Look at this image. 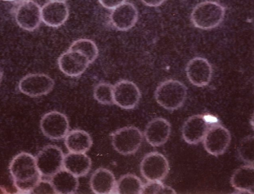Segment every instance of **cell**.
Masks as SVG:
<instances>
[{"label": "cell", "mask_w": 254, "mask_h": 194, "mask_svg": "<svg viewBox=\"0 0 254 194\" xmlns=\"http://www.w3.org/2000/svg\"><path fill=\"white\" fill-rule=\"evenodd\" d=\"M9 170L14 185L20 192L31 193L41 180L35 158L27 152L16 155L10 162Z\"/></svg>", "instance_id": "6da1fadb"}, {"label": "cell", "mask_w": 254, "mask_h": 194, "mask_svg": "<svg viewBox=\"0 0 254 194\" xmlns=\"http://www.w3.org/2000/svg\"><path fill=\"white\" fill-rule=\"evenodd\" d=\"M188 89L181 81L167 79L161 82L155 92V99L163 108L173 111L180 108L187 99Z\"/></svg>", "instance_id": "7a4b0ae2"}, {"label": "cell", "mask_w": 254, "mask_h": 194, "mask_svg": "<svg viewBox=\"0 0 254 194\" xmlns=\"http://www.w3.org/2000/svg\"><path fill=\"white\" fill-rule=\"evenodd\" d=\"M225 7L214 1H204L193 8L190 19L194 27L203 30L211 29L218 26L223 21Z\"/></svg>", "instance_id": "3957f363"}, {"label": "cell", "mask_w": 254, "mask_h": 194, "mask_svg": "<svg viewBox=\"0 0 254 194\" xmlns=\"http://www.w3.org/2000/svg\"><path fill=\"white\" fill-rule=\"evenodd\" d=\"M218 120L210 115H195L184 123L182 129L183 138L189 144H196L203 140L209 128Z\"/></svg>", "instance_id": "277c9868"}, {"label": "cell", "mask_w": 254, "mask_h": 194, "mask_svg": "<svg viewBox=\"0 0 254 194\" xmlns=\"http://www.w3.org/2000/svg\"><path fill=\"white\" fill-rule=\"evenodd\" d=\"M112 144L119 153L127 155L135 153L141 145L143 135L133 126L125 127L115 131L111 135Z\"/></svg>", "instance_id": "5b68a950"}, {"label": "cell", "mask_w": 254, "mask_h": 194, "mask_svg": "<svg viewBox=\"0 0 254 194\" xmlns=\"http://www.w3.org/2000/svg\"><path fill=\"white\" fill-rule=\"evenodd\" d=\"M64 154L55 145L45 146L35 157L36 165L42 176L51 178L63 169Z\"/></svg>", "instance_id": "8992f818"}, {"label": "cell", "mask_w": 254, "mask_h": 194, "mask_svg": "<svg viewBox=\"0 0 254 194\" xmlns=\"http://www.w3.org/2000/svg\"><path fill=\"white\" fill-rule=\"evenodd\" d=\"M142 177L148 181H162L167 176L170 166L168 160L158 152L146 154L140 165Z\"/></svg>", "instance_id": "52a82bcc"}, {"label": "cell", "mask_w": 254, "mask_h": 194, "mask_svg": "<svg viewBox=\"0 0 254 194\" xmlns=\"http://www.w3.org/2000/svg\"><path fill=\"white\" fill-rule=\"evenodd\" d=\"M231 140V135L229 130L218 123L209 128L203 139V143L208 153L218 156L226 152Z\"/></svg>", "instance_id": "ba28073f"}, {"label": "cell", "mask_w": 254, "mask_h": 194, "mask_svg": "<svg viewBox=\"0 0 254 194\" xmlns=\"http://www.w3.org/2000/svg\"><path fill=\"white\" fill-rule=\"evenodd\" d=\"M54 85V80L48 75L33 73L26 75L20 80L18 89L24 94L35 97L49 93Z\"/></svg>", "instance_id": "9c48e42d"}, {"label": "cell", "mask_w": 254, "mask_h": 194, "mask_svg": "<svg viewBox=\"0 0 254 194\" xmlns=\"http://www.w3.org/2000/svg\"><path fill=\"white\" fill-rule=\"evenodd\" d=\"M43 133L51 139L59 140L64 137L68 132L69 123L66 116L58 111L45 114L40 121Z\"/></svg>", "instance_id": "30bf717a"}, {"label": "cell", "mask_w": 254, "mask_h": 194, "mask_svg": "<svg viewBox=\"0 0 254 194\" xmlns=\"http://www.w3.org/2000/svg\"><path fill=\"white\" fill-rule=\"evenodd\" d=\"M113 96L114 104L123 109H131L139 103L141 93L134 83L122 80L113 86Z\"/></svg>", "instance_id": "8fae6325"}, {"label": "cell", "mask_w": 254, "mask_h": 194, "mask_svg": "<svg viewBox=\"0 0 254 194\" xmlns=\"http://www.w3.org/2000/svg\"><path fill=\"white\" fill-rule=\"evenodd\" d=\"M41 8L32 0H25L16 10L15 20L22 29L32 31L37 29L40 24Z\"/></svg>", "instance_id": "7c38bea8"}, {"label": "cell", "mask_w": 254, "mask_h": 194, "mask_svg": "<svg viewBox=\"0 0 254 194\" xmlns=\"http://www.w3.org/2000/svg\"><path fill=\"white\" fill-rule=\"evenodd\" d=\"M186 72L190 82L197 87L208 85L212 76V67L205 58L196 57L190 60L186 66Z\"/></svg>", "instance_id": "4fadbf2b"}, {"label": "cell", "mask_w": 254, "mask_h": 194, "mask_svg": "<svg viewBox=\"0 0 254 194\" xmlns=\"http://www.w3.org/2000/svg\"><path fill=\"white\" fill-rule=\"evenodd\" d=\"M58 63L60 69L70 77L80 75L90 64L84 55L69 49L59 57Z\"/></svg>", "instance_id": "5bb4252c"}, {"label": "cell", "mask_w": 254, "mask_h": 194, "mask_svg": "<svg viewBox=\"0 0 254 194\" xmlns=\"http://www.w3.org/2000/svg\"><path fill=\"white\" fill-rule=\"evenodd\" d=\"M138 16L137 10L134 4L126 1L113 9L110 18L116 29L127 31L135 25Z\"/></svg>", "instance_id": "9a60e30c"}, {"label": "cell", "mask_w": 254, "mask_h": 194, "mask_svg": "<svg viewBox=\"0 0 254 194\" xmlns=\"http://www.w3.org/2000/svg\"><path fill=\"white\" fill-rule=\"evenodd\" d=\"M171 131L170 123L163 118L151 120L146 126L144 134L146 141L153 147H159L168 140Z\"/></svg>", "instance_id": "2e32d148"}, {"label": "cell", "mask_w": 254, "mask_h": 194, "mask_svg": "<svg viewBox=\"0 0 254 194\" xmlns=\"http://www.w3.org/2000/svg\"><path fill=\"white\" fill-rule=\"evenodd\" d=\"M41 12L42 21L53 27L62 25L69 15L68 8L65 2L50 1L41 7Z\"/></svg>", "instance_id": "e0dca14e"}, {"label": "cell", "mask_w": 254, "mask_h": 194, "mask_svg": "<svg viewBox=\"0 0 254 194\" xmlns=\"http://www.w3.org/2000/svg\"><path fill=\"white\" fill-rule=\"evenodd\" d=\"M230 184L237 194L254 193V166L252 164L243 165L233 173Z\"/></svg>", "instance_id": "ac0fdd59"}, {"label": "cell", "mask_w": 254, "mask_h": 194, "mask_svg": "<svg viewBox=\"0 0 254 194\" xmlns=\"http://www.w3.org/2000/svg\"><path fill=\"white\" fill-rule=\"evenodd\" d=\"M90 185L95 194H115L116 181L115 176L110 170L106 168H98L92 173Z\"/></svg>", "instance_id": "d6986e66"}, {"label": "cell", "mask_w": 254, "mask_h": 194, "mask_svg": "<svg viewBox=\"0 0 254 194\" xmlns=\"http://www.w3.org/2000/svg\"><path fill=\"white\" fill-rule=\"evenodd\" d=\"M91 165L90 158L84 153L69 152L64 156L63 169L76 177L86 175Z\"/></svg>", "instance_id": "ffe728a7"}, {"label": "cell", "mask_w": 254, "mask_h": 194, "mask_svg": "<svg viewBox=\"0 0 254 194\" xmlns=\"http://www.w3.org/2000/svg\"><path fill=\"white\" fill-rule=\"evenodd\" d=\"M65 137L64 144L70 152L84 153L93 144L90 134L83 130H72Z\"/></svg>", "instance_id": "44dd1931"}, {"label": "cell", "mask_w": 254, "mask_h": 194, "mask_svg": "<svg viewBox=\"0 0 254 194\" xmlns=\"http://www.w3.org/2000/svg\"><path fill=\"white\" fill-rule=\"evenodd\" d=\"M50 182L56 193L60 194H74L79 185L77 177L64 169L53 175Z\"/></svg>", "instance_id": "7402d4cb"}, {"label": "cell", "mask_w": 254, "mask_h": 194, "mask_svg": "<svg viewBox=\"0 0 254 194\" xmlns=\"http://www.w3.org/2000/svg\"><path fill=\"white\" fill-rule=\"evenodd\" d=\"M143 185L139 177L132 174H127L116 182L115 194H140Z\"/></svg>", "instance_id": "603a6c76"}, {"label": "cell", "mask_w": 254, "mask_h": 194, "mask_svg": "<svg viewBox=\"0 0 254 194\" xmlns=\"http://www.w3.org/2000/svg\"><path fill=\"white\" fill-rule=\"evenodd\" d=\"M68 49L78 51L84 55L90 64L95 61L98 56L96 45L93 41L88 39H80L74 41Z\"/></svg>", "instance_id": "cb8c5ba5"}, {"label": "cell", "mask_w": 254, "mask_h": 194, "mask_svg": "<svg viewBox=\"0 0 254 194\" xmlns=\"http://www.w3.org/2000/svg\"><path fill=\"white\" fill-rule=\"evenodd\" d=\"M254 137L249 135L244 137L240 142L237 152L239 158L247 164L254 165Z\"/></svg>", "instance_id": "d4e9b609"}, {"label": "cell", "mask_w": 254, "mask_h": 194, "mask_svg": "<svg viewBox=\"0 0 254 194\" xmlns=\"http://www.w3.org/2000/svg\"><path fill=\"white\" fill-rule=\"evenodd\" d=\"M113 86L107 82H100L94 87L93 96L96 100L104 105L114 103L113 96Z\"/></svg>", "instance_id": "484cf974"}, {"label": "cell", "mask_w": 254, "mask_h": 194, "mask_svg": "<svg viewBox=\"0 0 254 194\" xmlns=\"http://www.w3.org/2000/svg\"><path fill=\"white\" fill-rule=\"evenodd\" d=\"M141 194H177L171 187L163 184L161 181H148L143 184Z\"/></svg>", "instance_id": "4316f807"}, {"label": "cell", "mask_w": 254, "mask_h": 194, "mask_svg": "<svg viewBox=\"0 0 254 194\" xmlns=\"http://www.w3.org/2000/svg\"><path fill=\"white\" fill-rule=\"evenodd\" d=\"M32 194H56L50 181L42 180L31 191Z\"/></svg>", "instance_id": "83f0119b"}, {"label": "cell", "mask_w": 254, "mask_h": 194, "mask_svg": "<svg viewBox=\"0 0 254 194\" xmlns=\"http://www.w3.org/2000/svg\"><path fill=\"white\" fill-rule=\"evenodd\" d=\"M126 1V0H99L100 3L104 7L109 9H113Z\"/></svg>", "instance_id": "f1b7e54d"}, {"label": "cell", "mask_w": 254, "mask_h": 194, "mask_svg": "<svg viewBox=\"0 0 254 194\" xmlns=\"http://www.w3.org/2000/svg\"><path fill=\"white\" fill-rule=\"evenodd\" d=\"M143 4L150 7H157L165 1V0H141Z\"/></svg>", "instance_id": "f546056e"}, {"label": "cell", "mask_w": 254, "mask_h": 194, "mask_svg": "<svg viewBox=\"0 0 254 194\" xmlns=\"http://www.w3.org/2000/svg\"><path fill=\"white\" fill-rule=\"evenodd\" d=\"M8 193L4 187L0 186V194H7Z\"/></svg>", "instance_id": "4dcf8cb0"}, {"label": "cell", "mask_w": 254, "mask_h": 194, "mask_svg": "<svg viewBox=\"0 0 254 194\" xmlns=\"http://www.w3.org/2000/svg\"><path fill=\"white\" fill-rule=\"evenodd\" d=\"M2 77H3V72L1 70V68H0V84L2 80Z\"/></svg>", "instance_id": "1f68e13d"}, {"label": "cell", "mask_w": 254, "mask_h": 194, "mask_svg": "<svg viewBox=\"0 0 254 194\" xmlns=\"http://www.w3.org/2000/svg\"><path fill=\"white\" fill-rule=\"evenodd\" d=\"M50 1H61V2H65L66 1L68 0H49Z\"/></svg>", "instance_id": "d6a6232c"}, {"label": "cell", "mask_w": 254, "mask_h": 194, "mask_svg": "<svg viewBox=\"0 0 254 194\" xmlns=\"http://www.w3.org/2000/svg\"><path fill=\"white\" fill-rule=\"evenodd\" d=\"M1 0L5 1H12L16 0Z\"/></svg>", "instance_id": "836d02e7"}]
</instances>
